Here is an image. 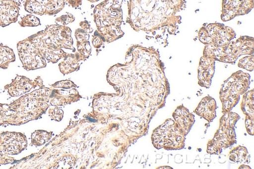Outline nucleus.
<instances>
[{
  "label": "nucleus",
  "instance_id": "nucleus-4",
  "mask_svg": "<svg viewBox=\"0 0 254 169\" xmlns=\"http://www.w3.org/2000/svg\"><path fill=\"white\" fill-rule=\"evenodd\" d=\"M19 24L22 27L36 26L40 24V20L33 15L28 14L21 17Z\"/></svg>",
  "mask_w": 254,
  "mask_h": 169
},
{
  "label": "nucleus",
  "instance_id": "nucleus-1",
  "mask_svg": "<svg viewBox=\"0 0 254 169\" xmlns=\"http://www.w3.org/2000/svg\"><path fill=\"white\" fill-rule=\"evenodd\" d=\"M20 2L14 0H0V26L5 27L14 23L19 16Z\"/></svg>",
  "mask_w": 254,
  "mask_h": 169
},
{
  "label": "nucleus",
  "instance_id": "nucleus-3",
  "mask_svg": "<svg viewBox=\"0 0 254 169\" xmlns=\"http://www.w3.org/2000/svg\"><path fill=\"white\" fill-rule=\"evenodd\" d=\"M15 60L13 50L8 47L0 45V67L6 68L9 63Z\"/></svg>",
  "mask_w": 254,
  "mask_h": 169
},
{
  "label": "nucleus",
  "instance_id": "nucleus-2",
  "mask_svg": "<svg viewBox=\"0 0 254 169\" xmlns=\"http://www.w3.org/2000/svg\"><path fill=\"white\" fill-rule=\"evenodd\" d=\"M23 5L27 12L41 15L48 14L54 9L52 0H25Z\"/></svg>",
  "mask_w": 254,
  "mask_h": 169
},
{
  "label": "nucleus",
  "instance_id": "nucleus-5",
  "mask_svg": "<svg viewBox=\"0 0 254 169\" xmlns=\"http://www.w3.org/2000/svg\"><path fill=\"white\" fill-rule=\"evenodd\" d=\"M20 0V1H22L23 0Z\"/></svg>",
  "mask_w": 254,
  "mask_h": 169
}]
</instances>
